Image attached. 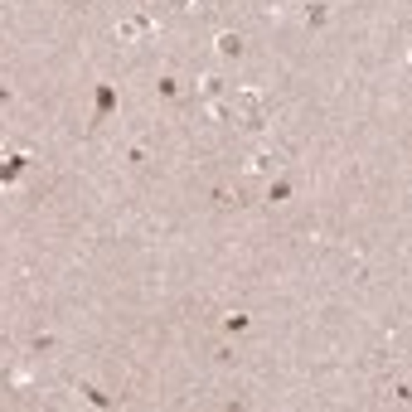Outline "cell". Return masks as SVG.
<instances>
[{
	"label": "cell",
	"instance_id": "1",
	"mask_svg": "<svg viewBox=\"0 0 412 412\" xmlns=\"http://www.w3.org/2000/svg\"><path fill=\"white\" fill-rule=\"evenodd\" d=\"M150 30H155V25H150L146 15H131V20H121V25H117V39H126V44H131V39H146Z\"/></svg>",
	"mask_w": 412,
	"mask_h": 412
},
{
	"label": "cell",
	"instance_id": "2",
	"mask_svg": "<svg viewBox=\"0 0 412 412\" xmlns=\"http://www.w3.org/2000/svg\"><path fill=\"white\" fill-rule=\"evenodd\" d=\"M301 20L315 30V25H330V6H325V0H311V6L301 10Z\"/></svg>",
	"mask_w": 412,
	"mask_h": 412
},
{
	"label": "cell",
	"instance_id": "3",
	"mask_svg": "<svg viewBox=\"0 0 412 412\" xmlns=\"http://www.w3.org/2000/svg\"><path fill=\"white\" fill-rule=\"evenodd\" d=\"M214 49H219V54H224V59H238V54H243V39H238V35H233V30H224V35H219V39H214Z\"/></svg>",
	"mask_w": 412,
	"mask_h": 412
},
{
	"label": "cell",
	"instance_id": "4",
	"mask_svg": "<svg viewBox=\"0 0 412 412\" xmlns=\"http://www.w3.org/2000/svg\"><path fill=\"white\" fill-rule=\"evenodd\" d=\"M199 92H204V97H219V92H224V78H219V73H204V78H199Z\"/></svg>",
	"mask_w": 412,
	"mask_h": 412
},
{
	"label": "cell",
	"instance_id": "5",
	"mask_svg": "<svg viewBox=\"0 0 412 412\" xmlns=\"http://www.w3.org/2000/svg\"><path fill=\"white\" fill-rule=\"evenodd\" d=\"M272 165H277V155H272V150H257V155L248 160V170H257V175H267Z\"/></svg>",
	"mask_w": 412,
	"mask_h": 412
},
{
	"label": "cell",
	"instance_id": "6",
	"mask_svg": "<svg viewBox=\"0 0 412 412\" xmlns=\"http://www.w3.org/2000/svg\"><path fill=\"white\" fill-rule=\"evenodd\" d=\"M257 102H262V92H257V88H243V92H238V107H248V112H253Z\"/></svg>",
	"mask_w": 412,
	"mask_h": 412
},
{
	"label": "cell",
	"instance_id": "7",
	"mask_svg": "<svg viewBox=\"0 0 412 412\" xmlns=\"http://www.w3.org/2000/svg\"><path fill=\"white\" fill-rule=\"evenodd\" d=\"M179 6H184V10H199V0H179Z\"/></svg>",
	"mask_w": 412,
	"mask_h": 412
}]
</instances>
